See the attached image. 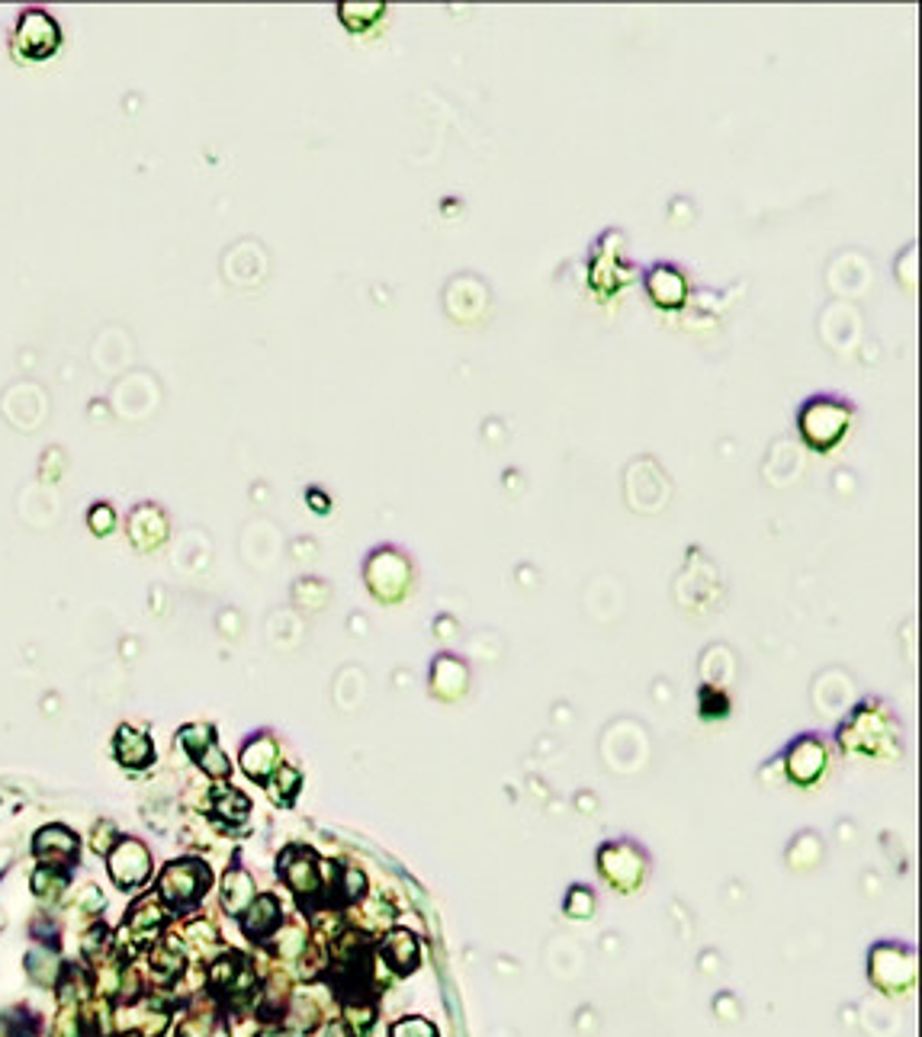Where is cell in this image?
<instances>
[{
    "mask_svg": "<svg viewBox=\"0 0 922 1037\" xmlns=\"http://www.w3.org/2000/svg\"><path fill=\"white\" fill-rule=\"evenodd\" d=\"M261 1037H290V1035H283V1031H264Z\"/></svg>",
    "mask_w": 922,
    "mask_h": 1037,
    "instance_id": "cb8c5ba5",
    "label": "cell"
},
{
    "mask_svg": "<svg viewBox=\"0 0 922 1037\" xmlns=\"http://www.w3.org/2000/svg\"><path fill=\"white\" fill-rule=\"evenodd\" d=\"M566 912L572 916V919H588L591 912H595V897L588 893L586 887H576L569 899H566Z\"/></svg>",
    "mask_w": 922,
    "mask_h": 1037,
    "instance_id": "7402d4cb",
    "label": "cell"
},
{
    "mask_svg": "<svg viewBox=\"0 0 922 1037\" xmlns=\"http://www.w3.org/2000/svg\"><path fill=\"white\" fill-rule=\"evenodd\" d=\"M855 421V405L842 395H811L801 408H797V434L813 453H830L836 450L845 434L852 431Z\"/></svg>",
    "mask_w": 922,
    "mask_h": 1037,
    "instance_id": "6da1fadb",
    "label": "cell"
},
{
    "mask_svg": "<svg viewBox=\"0 0 922 1037\" xmlns=\"http://www.w3.org/2000/svg\"><path fill=\"white\" fill-rule=\"evenodd\" d=\"M216 742V732L213 727H206V723H196V727H184L180 729V745L190 752V755H199L203 749H209Z\"/></svg>",
    "mask_w": 922,
    "mask_h": 1037,
    "instance_id": "d6986e66",
    "label": "cell"
},
{
    "mask_svg": "<svg viewBox=\"0 0 922 1037\" xmlns=\"http://www.w3.org/2000/svg\"><path fill=\"white\" fill-rule=\"evenodd\" d=\"M277 916H279V906L274 897H261L254 902V909L245 916V931L254 935V938H261V935H267L271 928L277 926Z\"/></svg>",
    "mask_w": 922,
    "mask_h": 1037,
    "instance_id": "e0dca14e",
    "label": "cell"
},
{
    "mask_svg": "<svg viewBox=\"0 0 922 1037\" xmlns=\"http://www.w3.org/2000/svg\"><path fill=\"white\" fill-rule=\"evenodd\" d=\"M61 27L58 20L42 7H23L17 13V23L10 29V56L20 65L49 61L61 49Z\"/></svg>",
    "mask_w": 922,
    "mask_h": 1037,
    "instance_id": "7a4b0ae2",
    "label": "cell"
},
{
    "mask_svg": "<svg viewBox=\"0 0 922 1037\" xmlns=\"http://www.w3.org/2000/svg\"><path fill=\"white\" fill-rule=\"evenodd\" d=\"M225 909L228 912H242L245 906H248V899H252V880H248V873H242V870H232L228 877H225Z\"/></svg>",
    "mask_w": 922,
    "mask_h": 1037,
    "instance_id": "ac0fdd59",
    "label": "cell"
},
{
    "mask_svg": "<svg viewBox=\"0 0 922 1037\" xmlns=\"http://www.w3.org/2000/svg\"><path fill=\"white\" fill-rule=\"evenodd\" d=\"M630 280H634V264L624 254V235L620 231H605L598 238V245L591 248L588 286L595 289L598 299H611L620 289H627Z\"/></svg>",
    "mask_w": 922,
    "mask_h": 1037,
    "instance_id": "277c9868",
    "label": "cell"
},
{
    "mask_svg": "<svg viewBox=\"0 0 922 1037\" xmlns=\"http://www.w3.org/2000/svg\"><path fill=\"white\" fill-rule=\"evenodd\" d=\"M390 7L383 0H341L337 3V20L341 27L354 36H364L370 29H376L386 20Z\"/></svg>",
    "mask_w": 922,
    "mask_h": 1037,
    "instance_id": "7c38bea8",
    "label": "cell"
},
{
    "mask_svg": "<svg viewBox=\"0 0 922 1037\" xmlns=\"http://www.w3.org/2000/svg\"><path fill=\"white\" fill-rule=\"evenodd\" d=\"M325 1037H351V1028H347V1025H332V1028L325 1031Z\"/></svg>",
    "mask_w": 922,
    "mask_h": 1037,
    "instance_id": "603a6c76",
    "label": "cell"
},
{
    "mask_svg": "<svg viewBox=\"0 0 922 1037\" xmlns=\"http://www.w3.org/2000/svg\"><path fill=\"white\" fill-rule=\"evenodd\" d=\"M148 877V851L139 841H122L112 851V880L122 887H139Z\"/></svg>",
    "mask_w": 922,
    "mask_h": 1037,
    "instance_id": "4fadbf2b",
    "label": "cell"
},
{
    "mask_svg": "<svg viewBox=\"0 0 922 1037\" xmlns=\"http://www.w3.org/2000/svg\"><path fill=\"white\" fill-rule=\"evenodd\" d=\"M126 531H129V540H133V546L139 553H151V550H158L168 540V514L158 505H151V502H141V505L129 511Z\"/></svg>",
    "mask_w": 922,
    "mask_h": 1037,
    "instance_id": "ba28073f",
    "label": "cell"
},
{
    "mask_svg": "<svg viewBox=\"0 0 922 1037\" xmlns=\"http://www.w3.org/2000/svg\"><path fill=\"white\" fill-rule=\"evenodd\" d=\"M206 887V870L196 868L190 861H180V865H170L161 877V897L174 902V906H184V902H194Z\"/></svg>",
    "mask_w": 922,
    "mask_h": 1037,
    "instance_id": "30bf717a",
    "label": "cell"
},
{
    "mask_svg": "<svg viewBox=\"0 0 922 1037\" xmlns=\"http://www.w3.org/2000/svg\"><path fill=\"white\" fill-rule=\"evenodd\" d=\"M842 745L852 752H877L881 745H896L894 713L881 701H865L838 729Z\"/></svg>",
    "mask_w": 922,
    "mask_h": 1037,
    "instance_id": "5b68a950",
    "label": "cell"
},
{
    "mask_svg": "<svg viewBox=\"0 0 922 1037\" xmlns=\"http://www.w3.org/2000/svg\"><path fill=\"white\" fill-rule=\"evenodd\" d=\"M242 768H245L252 778H267V774L277 768V742H274V735L261 732V735H254L252 742H245V749H242Z\"/></svg>",
    "mask_w": 922,
    "mask_h": 1037,
    "instance_id": "5bb4252c",
    "label": "cell"
},
{
    "mask_svg": "<svg viewBox=\"0 0 922 1037\" xmlns=\"http://www.w3.org/2000/svg\"><path fill=\"white\" fill-rule=\"evenodd\" d=\"M390 1037H438V1031L424 1018H402V1021L392 1025Z\"/></svg>",
    "mask_w": 922,
    "mask_h": 1037,
    "instance_id": "44dd1931",
    "label": "cell"
},
{
    "mask_svg": "<svg viewBox=\"0 0 922 1037\" xmlns=\"http://www.w3.org/2000/svg\"><path fill=\"white\" fill-rule=\"evenodd\" d=\"M646 286V296L653 299V306H659V309H681L685 306V299H688V277L681 274V267L678 264H653L649 270H646L644 277Z\"/></svg>",
    "mask_w": 922,
    "mask_h": 1037,
    "instance_id": "52a82bcc",
    "label": "cell"
},
{
    "mask_svg": "<svg viewBox=\"0 0 922 1037\" xmlns=\"http://www.w3.org/2000/svg\"><path fill=\"white\" fill-rule=\"evenodd\" d=\"M87 527L94 536H110L116 531V511H112L110 502H97L87 511Z\"/></svg>",
    "mask_w": 922,
    "mask_h": 1037,
    "instance_id": "ffe728a7",
    "label": "cell"
},
{
    "mask_svg": "<svg viewBox=\"0 0 922 1037\" xmlns=\"http://www.w3.org/2000/svg\"><path fill=\"white\" fill-rule=\"evenodd\" d=\"M916 980V960L910 948H900V945H881L871 951V982L881 986L884 992L900 996L906 992Z\"/></svg>",
    "mask_w": 922,
    "mask_h": 1037,
    "instance_id": "8992f818",
    "label": "cell"
},
{
    "mask_svg": "<svg viewBox=\"0 0 922 1037\" xmlns=\"http://www.w3.org/2000/svg\"><path fill=\"white\" fill-rule=\"evenodd\" d=\"M787 771L794 781H816L826 771V749L816 735H804L787 752Z\"/></svg>",
    "mask_w": 922,
    "mask_h": 1037,
    "instance_id": "8fae6325",
    "label": "cell"
},
{
    "mask_svg": "<svg viewBox=\"0 0 922 1037\" xmlns=\"http://www.w3.org/2000/svg\"><path fill=\"white\" fill-rule=\"evenodd\" d=\"M116 758L129 768H139L151 761V739L133 727H119L116 732Z\"/></svg>",
    "mask_w": 922,
    "mask_h": 1037,
    "instance_id": "9a60e30c",
    "label": "cell"
},
{
    "mask_svg": "<svg viewBox=\"0 0 922 1037\" xmlns=\"http://www.w3.org/2000/svg\"><path fill=\"white\" fill-rule=\"evenodd\" d=\"M383 954L399 974H409L415 964H419V941L409 935V931H392L383 945Z\"/></svg>",
    "mask_w": 922,
    "mask_h": 1037,
    "instance_id": "2e32d148",
    "label": "cell"
},
{
    "mask_svg": "<svg viewBox=\"0 0 922 1037\" xmlns=\"http://www.w3.org/2000/svg\"><path fill=\"white\" fill-rule=\"evenodd\" d=\"M428 684H431V694H434V698H441V701H460V698L470 691V669H467L463 659L444 652V655H438V659L431 662V678H428Z\"/></svg>",
    "mask_w": 922,
    "mask_h": 1037,
    "instance_id": "9c48e42d",
    "label": "cell"
},
{
    "mask_svg": "<svg viewBox=\"0 0 922 1037\" xmlns=\"http://www.w3.org/2000/svg\"><path fill=\"white\" fill-rule=\"evenodd\" d=\"M364 582L380 604H399L415 585V565L395 546H376L364 562Z\"/></svg>",
    "mask_w": 922,
    "mask_h": 1037,
    "instance_id": "3957f363",
    "label": "cell"
}]
</instances>
